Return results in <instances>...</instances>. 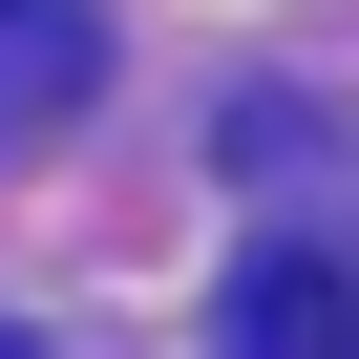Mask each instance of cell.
Wrapping results in <instances>:
<instances>
[{
    "label": "cell",
    "instance_id": "obj_1",
    "mask_svg": "<svg viewBox=\"0 0 359 359\" xmlns=\"http://www.w3.org/2000/svg\"><path fill=\"white\" fill-rule=\"evenodd\" d=\"M85 85H106V0H0V169L64 148V127H85Z\"/></svg>",
    "mask_w": 359,
    "mask_h": 359
},
{
    "label": "cell",
    "instance_id": "obj_2",
    "mask_svg": "<svg viewBox=\"0 0 359 359\" xmlns=\"http://www.w3.org/2000/svg\"><path fill=\"white\" fill-rule=\"evenodd\" d=\"M212 359H359V275L338 254H254L212 296Z\"/></svg>",
    "mask_w": 359,
    "mask_h": 359
}]
</instances>
